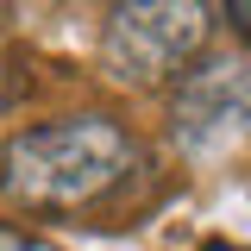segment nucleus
Listing matches in <instances>:
<instances>
[{
	"instance_id": "2",
	"label": "nucleus",
	"mask_w": 251,
	"mask_h": 251,
	"mask_svg": "<svg viewBox=\"0 0 251 251\" xmlns=\"http://www.w3.org/2000/svg\"><path fill=\"white\" fill-rule=\"evenodd\" d=\"M207 0H113L100 25V69L120 88H176L188 63L207 57Z\"/></svg>"
},
{
	"instance_id": "3",
	"label": "nucleus",
	"mask_w": 251,
	"mask_h": 251,
	"mask_svg": "<svg viewBox=\"0 0 251 251\" xmlns=\"http://www.w3.org/2000/svg\"><path fill=\"white\" fill-rule=\"evenodd\" d=\"M170 138L195 157H220L251 138V57L245 50H214L176 75Z\"/></svg>"
},
{
	"instance_id": "6",
	"label": "nucleus",
	"mask_w": 251,
	"mask_h": 251,
	"mask_svg": "<svg viewBox=\"0 0 251 251\" xmlns=\"http://www.w3.org/2000/svg\"><path fill=\"white\" fill-rule=\"evenodd\" d=\"M201 251H245V245H226V239H207Z\"/></svg>"
},
{
	"instance_id": "4",
	"label": "nucleus",
	"mask_w": 251,
	"mask_h": 251,
	"mask_svg": "<svg viewBox=\"0 0 251 251\" xmlns=\"http://www.w3.org/2000/svg\"><path fill=\"white\" fill-rule=\"evenodd\" d=\"M0 251H57L44 232H25V226H0Z\"/></svg>"
},
{
	"instance_id": "5",
	"label": "nucleus",
	"mask_w": 251,
	"mask_h": 251,
	"mask_svg": "<svg viewBox=\"0 0 251 251\" xmlns=\"http://www.w3.org/2000/svg\"><path fill=\"white\" fill-rule=\"evenodd\" d=\"M226 13H232V25L251 38V0H226Z\"/></svg>"
},
{
	"instance_id": "1",
	"label": "nucleus",
	"mask_w": 251,
	"mask_h": 251,
	"mask_svg": "<svg viewBox=\"0 0 251 251\" xmlns=\"http://www.w3.org/2000/svg\"><path fill=\"white\" fill-rule=\"evenodd\" d=\"M138 170V138L113 113H63L25 126L0 151V188L31 214H75L120 195Z\"/></svg>"
}]
</instances>
